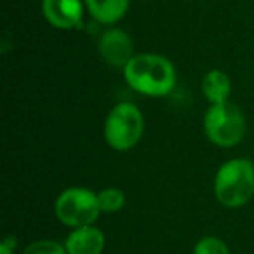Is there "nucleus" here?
<instances>
[{
  "mask_svg": "<svg viewBox=\"0 0 254 254\" xmlns=\"http://www.w3.org/2000/svg\"><path fill=\"white\" fill-rule=\"evenodd\" d=\"M54 212L64 226H70L73 230L92 225L103 211L94 191L89 188L71 187L61 191L60 197L56 198Z\"/></svg>",
  "mask_w": 254,
  "mask_h": 254,
  "instance_id": "nucleus-5",
  "label": "nucleus"
},
{
  "mask_svg": "<svg viewBox=\"0 0 254 254\" xmlns=\"http://www.w3.org/2000/svg\"><path fill=\"white\" fill-rule=\"evenodd\" d=\"M64 247L68 254H101L105 249V235L92 225L73 228L64 240Z\"/></svg>",
  "mask_w": 254,
  "mask_h": 254,
  "instance_id": "nucleus-8",
  "label": "nucleus"
},
{
  "mask_svg": "<svg viewBox=\"0 0 254 254\" xmlns=\"http://www.w3.org/2000/svg\"><path fill=\"white\" fill-rule=\"evenodd\" d=\"M214 195L228 209L246 205L254 195V164L247 159H232L221 164L214 176Z\"/></svg>",
  "mask_w": 254,
  "mask_h": 254,
  "instance_id": "nucleus-2",
  "label": "nucleus"
},
{
  "mask_svg": "<svg viewBox=\"0 0 254 254\" xmlns=\"http://www.w3.org/2000/svg\"><path fill=\"white\" fill-rule=\"evenodd\" d=\"M202 92L211 105L228 103L230 92H232L230 77L221 70H211L209 73H205L204 80H202Z\"/></svg>",
  "mask_w": 254,
  "mask_h": 254,
  "instance_id": "nucleus-10",
  "label": "nucleus"
},
{
  "mask_svg": "<svg viewBox=\"0 0 254 254\" xmlns=\"http://www.w3.org/2000/svg\"><path fill=\"white\" fill-rule=\"evenodd\" d=\"M82 0H42V14L58 30H73L82 23Z\"/></svg>",
  "mask_w": 254,
  "mask_h": 254,
  "instance_id": "nucleus-7",
  "label": "nucleus"
},
{
  "mask_svg": "<svg viewBox=\"0 0 254 254\" xmlns=\"http://www.w3.org/2000/svg\"><path fill=\"white\" fill-rule=\"evenodd\" d=\"M204 132L212 145L232 148L246 136V117L230 101L211 105L204 117Z\"/></svg>",
  "mask_w": 254,
  "mask_h": 254,
  "instance_id": "nucleus-4",
  "label": "nucleus"
},
{
  "mask_svg": "<svg viewBox=\"0 0 254 254\" xmlns=\"http://www.w3.org/2000/svg\"><path fill=\"white\" fill-rule=\"evenodd\" d=\"M23 254H68L64 244L54 242V240H35L32 242Z\"/></svg>",
  "mask_w": 254,
  "mask_h": 254,
  "instance_id": "nucleus-13",
  "label": "nucleus"
},
{
  "mask_svg": "<svg viewBox=\"0 0 254 254\" xmlns=\"http://www.w3.org/2000/svg\"><path fill=\"white\" fill-rule=\"evenodd\" d=\"M16 249V239L14 237H7L0 244V254H14Z\"/></svg>",
  "mask_w": 254,
  "mask_h": 254,
  "instance_id": "nucleus-14",
  "label": "nucleus"
},
{
  "mask_svg": "<svg viewBox=\"0 0 254 254\" xmlns=\"http://www.w3.org/2000/svg\"><path fill=\"white\" fill-rule=\"evenodd\" d=\"M98 51L103 61L113 68H126L134 58V44L131 37L119 28H110L101 35Z\"/></svg>",
  "mask_w": 254,
  "mask_h": 254,
  "instance_id": "nucleus-6",
  "label": "nucleus"
},
{
  "mask_svg": "<svg viewBox=\"0 0 254 254\" xmlns=\"http://www.w3.org/2000/svg\"><path fill=\"white\" fill-rule=\"evenodd\" d=\"M89 14L103 25H113L126 16L129 0H84Z\"/></svg>",
  "mask_w": 254,
  "mask_h": 254,
  "instance_id": "nucleus-9",
  "label": "nucleus"
},
{
  "mask_svg": "<svg viewBox=\"0 0 254 254\" xmlns=\"http://www.w3.org/2000/svg\"><path fill=\"white\" fill-rule=\"evenodd\" d=\"M145 119L132 103H119L110 110L105 120V141L117 152H127L141 141Z\"/></svg>",
  "mask_w": 254,
  "mask_h": 254,
  "instance_id": "nucleus-3",
  "label": "nucleus"
},
{
  "mask_svg": "<svg viewBox=\"0 0 254 254\" xmlns=\"http://www.w3.org/2000/svg\"><path fill=\"white\" fill-rule=\"evenodd\" d=\"M193 254H230V249L218 237H202L195 244Z\"/></svg>",
  "mask_w": 254,
  "mask_h": 254,
  "instance_id": "nucleus-12",
  "label": "nucleus"
},
{
  "mask_svg": "<svg viewBox=\"0 0 254 254\" xmlns=\"http://www.w3.org/2000/svg\"><path fill=\"white\" fill-rule=\"evenodd\" d=\"M99 207L106 214H113V212L122 211L126 205V193L120 188H105L98 193Z\"/></svg>",
  "mask_w": 254,
  "mask_h": 254,
  "instance_id": "nucleus-11",
  "label": "nucleus"
},
{
  "mask_svg": "<svg viewBox=\"0 0 254 254\" xmlns=\"http://www.w3.org/2000/svg\"><path fill=\"white\" fill-rule=\"evenodd\" d=\"M124 77L129 87L143 96L162 98L176 85V70L167 58L160 54H136L124 68Z\"/></svg>",
  "mask_w": 254,
  "mask_h": 254,
  "instance_id": "nucleus-1",
  "label": "nucleus"
}]
</instances>
